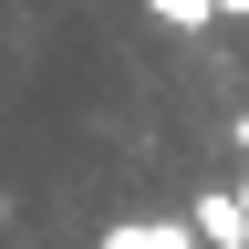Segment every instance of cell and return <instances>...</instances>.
Segmentation results:
<instances>
[{
    "label": "cell",
    "instance_id": "277c9868",
    "mask_svg": "<svg viewBox=\"0 0 249 249\" xmlns=\"http://www.w3.org/2000/svg\"><path fill=\"white\" fill-rule=\"evenodd\" d=\"M239 156H249V124H239ZM229 197H239V218H249V166H239V187H229Z\"/></svg>",
    "mask_w": 249,
    "mask_h": 249
},
{
    "label": "cell",
    "instance_id": "3957f363",
    "mask_svg": "<svg viewBox=\"0 0 249 249\" xmlns=\"http://www.w3.org/2000/svg\"><path fill=\"white\" fill-rule=\"evenodd\" d=\"M156 21H166V31H208L218 11H208V0H156Z\"/></svg>",
    "mask_w": 249,
    "mask_h": 249
},
{
    "label": "cell",
    "instance_id": "6da1fadb",
    "mask_svg": "<svg viewBox=\"0 0 249 249\" xmlns=\"http://www.w3.org/2000/svg\"><path fill=\"white\" fill-rule=\"evenodd\" d=\"M187 239H197V249H249V218H239V197H229V187H208V197H197Z\"/></svg>",
    "mask_w": 249,
    "mask_h": 249
},
{
    "label": "cell",
    "instance_id": "7a4b0ae2",
    "mask_svg": "<svg viewBox=\"0 0 249 249\" xmlns=\"http://www.w3.org/2000/svg\"><path fill=\"white\" fill-rule=\"evenodd\" d=\"M93 249H197V239H187V218H114Z\"/></svg>",
    "mask_w": 249,
    "mask_h": 249
},
{
    "label": "cell",
    "instance_id": "5b68a950",
    "mask_svg": "<svg viewBox=\"0 0 249 249\" xmlns=\"http://www.w3.org/2000/svg\"><path fill=\"white\" fill-rule=\"evenodd\" d=\"M0 208H11V197H0Z\"/></svg>",
    "mask_w": 249,
    "mask_h": 249
}]
</instances>
